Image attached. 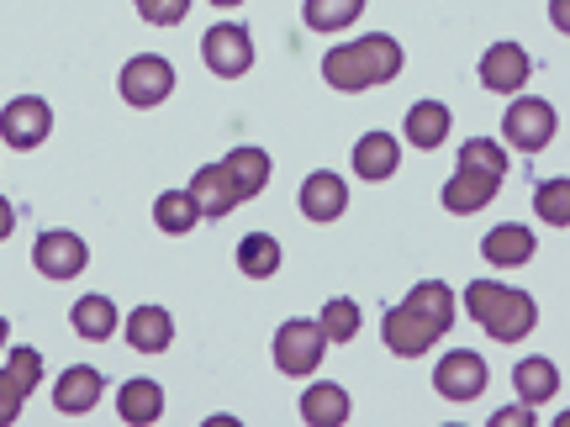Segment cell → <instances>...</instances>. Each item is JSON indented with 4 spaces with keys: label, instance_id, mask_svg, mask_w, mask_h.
I'll use <instances>...</instances> for the list:
<instances>
[{
    "label": "cell",
    "instance_id": "9a60e30c",
    "mask_svg": "<svg viewBox=\"0 0 570 427\" xmlns=\"http://www.w3.org/2000/svg\"><path fill=\"white\" fill-rule=\"evenodd\" d=\"M348 206V185L333 175V169H317V175H306L302 185V217L312 222H338Z\"/></svg>",
    "mask_w": 570,
    "mask_h": 427
},
{
    "label": "cell",
    "instance_id": "4fadbf2b",
    "mask_svg": "<svg viewBox=\"0 0 570 427\" xmlns=\"http://www.w3.org/2000/svg\"><path fill=\"white\" fill-rule=\"evenodd\" d=\"M533 75V59L518 48V42H491L481 53V85L497 90V96H518Z\"/></svg>",
    "mask_w": 570,
    "mask_h": 427
},
{
    "label": "cell",
    "instance_id": "44dd1931",
    "mask_svg": "<svg viewBox=\"0 0 570 427\" xmlns=\"http://www.w3.org/2000/svg\"><path fill=\"white\" fill-rule=\"evenodd\" d=\"M117 411H122V423L132 427H148L164 417V390L159 380H127L122 396H117Z\"/></svg>",
    "mask_w": 570,
    "mask_h": 427
},
{
    "label": "cell",
    "instance_id": "52a82bcc",
    "mask_svg": "<svg viewBox=\"0 0 570 427\" xmlns=\"http://www.w3.org/2000/svg\"><path fill=\"white\" fill-rule=\"evenodd\" d=\"M175 90V63L159 59V53H138V59L122 63V101L148 111V106H164Z\"/></svg>",
    "mask_w": 570,
    "mask_h": 427
},
{
    "label": "cell",
    "instance_id": "603a6c76",
    "mask_svg": "<svg viewBox=\"0 0 570 427\" xmlns=\"http://www.w3.org/2000/svg\"><path fill=\"white\" fill-rule=\"evenodd\" d=\"M69 322H75V332H80L85 344H106L117 332V306L106 301V296H80L75 311H69Z\"/></svg>",
    "mask_w": 570,
    "mask_h": 427
},
{
    "label": "cell",
    "instance_id": "7a4b0ae2",
    "mask_svg": "<svg viewBox=\"0 0 570 427\" xmlns=\"http://www.w3.org/2000/svg\"><path fill=\"white\" fill-rule=\"evenodd\" d=\"M402 75V42L386 38V32H370L360 42H344V48H327L323 59V80L333 90H370V85H386Z\"/></svg>",
    "mask_w": 570,
    "mask_h": 427
},
{
    "label": "cell",
    "instance_id": "6da1fadb",
    "mask_svg": "<svg viewBox=\"0 0 570 427\" xmlns=\"http://www.w3.org/2000/svg\"><path fill=\"white\" fill-rule=\"evenodd\" d=\"M449 327H454V290L444 280H423L407 290V301L386 311L381 338H386V348L396 359H423Z\"/></svg>",
    "mask_w": 570,
    "mask_h": 427
},
{
    "label": "cell",
    "instance_id": "d6a6232c",
    "mask_svg": "<svg viewBox=\"0 0 570 427\" xmlns=\"http://www.w3.org/2000/svg\"><path fill=\"white\" fill-rule=\"evenodd\" d=\"M491 427H533V407L529 401H523V407H502L491 417Z\"/></svg>",
    "mask_w": 570,
    "mask_h": 427
},
{
    "label": "cell",
    "instance_id": "5bb4252c",
    "mask_svg": "<svg viewBox=\"0 0 570 427\" xmlns=\"http://www.w3.org/2000/svg\"><path fill=\"white\" fill-rule=\"evenodd\" d=\"M101 369L90 365H69L59 375V386H53V407L63 411V417H85V411H96V401H101Z\"/></svg>",
    "mask_w": 570,
    "mask_h": 427
},
{
    "label": "cell",
    "instance_id": "2e32d148",
    "mask_svg": "<svg viewBox=\"0 0 570 427\" xmlns=\"http://www.w3.org/2000/svg\"><path fill=\"white\" fill-rule=\"evenodd\" d=\"M190 201H196L202 217H217V222H223L233 206H244L238 201V190H233V180H227L223 163H202V169H196V180H190Z\"/></svg>",
    "mask_w": 570,
    "mask_h": 427
},
{
    "label": "cell",
    "instance_id": "3957f363",
    "mask_svg": "<svg viewBox=\"0 0 570 427\" xmlns=\"http://www.w3.org/2000/svg\"><path fill=\"white\" fill-rule=\"evenodd\" d=\"M465 311L487 327L497 344H518V338H529L533 322H539V306H533L529 290H512V285H502V280H470Z\"/></svg>",
    "mask_w": 570,
    "mask_h": 427
},
{
    "label": "cell",
    "instance_id": "f1b7e54d",
    "mask_svg": "<svg viewBox=\"0 0 570 427\" xmlns=\"http://www.w3.org/2000/svg\"><path fill=\"white\" fill-rule=\"evenodd\" d=\"M317 327H323L327 344H348V338L360 332V306L348 301V296H338V301H327V306H323Z\"/></svg>",
    "mask_w": 570,
    "mask_h": 427
},
{
    "label": "cell",
    "instance_id": "d4e9b609",
    "mask_svg": "<svg viewBox=\"0 0 570 427\" xmlns=\"http://www.w3.org/2000/svg\"><path fill=\"white\" fill-rule=\"evenodd\" d=\"M512 386H518V396L529 407H539V401H550L554 390H560V369L550 359H523V365L512 369Z\"/></svg>",
    "mask_w": 570,
    "mask_h": 427
},
{
    "label": "cell",
    "instance_id": "f546056e",
    "mask_svg": "<svg viewBox=\"0 0 570 427\" xmlns=\"http://www.w3.org/2000/svg\"><path fill=\"white\" fill-rule=\"evenodd\" d=\"M533 211H539L550 227H566L570 222V180H566V175H560V180H544L539 190H533Z\"/></svg>",
    "mask_w": 570,
    "mask_h": 427
},
{
    "label": "cell",
    "instance_id": "ffe728a7",
    "mask_svg": "<svg viewBox=\"0 0 570 427\" xmlns=\"http://www.w3.org/2000/svg\"><path fill=\"white\" fill-rule=\"evenodd\" d=\"M227 180H233V190H238V201H254L259 190L269 185V153L265 148H233L223 159Z\"/></svg>",
    "mask_w": 570,
    "mask_h": 427
},
{
    "label": "cell",
    "instance_id": "484cf974",
    "mask_svg": "<svg viewBox=\"0 0 570 427\" xmlns=\"http://www.w3.org/2000/svg\"><path fill=\"white\" fill-rule=\"evenodd\" d=\"M154 222H159V232L180 238V232H190V227L202 222V211L190 201V190H164L159 201H154Z\"/></svg>",
    "mask_w": 570,
    "mask_h": 427
},
{
    "label": "cell",
    "instance_id": "d590c367",
    "mask_svg": "<svg viewBox=\"0 0 570 427\" xmlns=\"http://www.w3.org/2000/svg\"><path fill=\"white\" fill-rule=\"evenodd\" d=\"M212 6H244V0H212Z\"/></svg>",
    "mask_w": 570,
    "mask_h": 427
},
{
    "label": "cell",
    "instance_id": "277c9868",
    "mask_svg": "<svg viewBox=\"0 0 570 427\" xmlns=\"http://www.w3.org/2000/svg\"><path fill=\"white\" fill-rule=\"evenodd\" d=\"M327 354V338L317 322H306V317H291V322H281V332H275V365H281V375H296V380H306L312 369L323 365Z\"/></svg>",
    "mask_w": 570,
    "mask_h": 427
},
{
    "label": "cell",
    "instance_id": "1f68e13d",
    "mask_svg": "<svg viewBox=\"0 0 570 427\" xmlns=\"http://www.w3.org/2000/svg\"><path fill=\"white\" fill-rule=\"evenodd\" d=\"M460 159L465 163H481V169H497V175H508V148L491 138H470L465 148H460Z\"/></svg>",
    "mask_w": 570,
    "mask_h": 427
},
{
    "label": "cell",
    "instance_id": "836d02e7",
    "mask_svg": "<svg viewBox=\"0 0 570 427\" xmlns=\"http://www.w3.org/2000/svg\"><path fill=\"white\" fill-rule=\"evenodd\" d=\"M11 232H17V211H11V201L0 196V244H6Z\"/></svg>",
    "mask_w": 570,
    "mask_h": 427
},
{
    "label": "cell",
    "instance_id": "30bf717a",
    "mask_svg": "<svg viewBox=\"0 0 570 427\" xmlns=\"http://www.w3.org/2000/svg\"><path fill=\"white\" fill-rule=\"evenodd\" d=\"M48 132H53V111H48L42 96H17V101H6V111H0V138L11 142L17 153L38 148Z\"/></svg>",
    "mask_w": 570,
    "mask_h": 427
},
{
    "label": "cell",
    "instance_id": "7402d4cb",
    "mask_svg": "<svg viewBox=\"0 0 570 427\" xmlns=\"http://www.w3.org/2000/svg\"><path fill=\"white\" fill-rule=\"evenodd\" d=\"M302 417L312 427H338V423H348V390L333 386V380H323V386H306Z\"/></svg>",
    "mask_w": 570,
    "mask_h": 427
},
{
    "label": "cell",
    "instance_id": "cb8c5ba5",
    "mask_svg": "<svg viewBox=\"0 0 570 427\" xmlns=\"http://www.w3.org/2000/svg\"><path fill=\"white\" fill-rule=\"evenodd\" d=\"M444 138H449V106H439V101H417V106H412V111H407V142H412V148L433 153Z\"/></svg>",
    "mask_w": 570,
    "mask_h": 427
},
{
    "label": "cell",
    "instance_id": "ba28073f",
    "mask_svg": "<svg viewBox=\"0 0 570 427\" xmlns=\"http://www.w3.org/2000/svg\"><path fill=\"white\" fill-rule=\"evenodd\" d=\"M497 190H502V175H497V169H481V163L460 159V169H454L444 185V211L475 217V211H487V206L497 201Z\"/></svg>",
    "mask_w": 570,
    "mask_h": 427
},
{
    "label": "cell",
    "instance_id": "8fae6325",
    "mask_svg": "<svg viewBox=\"0 0 570 427\" xmlns=\"http://www.w3.org/2000/svg\"><path fill=\"white\" fill-rule=\"evenodd\" d=\"M433 386H439L444 401H475V396L487 390V359H481V354H470V348H454V354L439 359Z\"/></svg>",
    "mask_w": 570,
    "mask_h": 427
},
{
    "label": "cell",
    "instance_id": "ac0fdd59",
    "mask_svg": "<svg viewBox=\"0 0 570 427\" xmlns=\"http://www.w3.org/2000/svg\"><path fill=\"white\" fill-rule=\"evenodd\" d=\"M127 344L138 348V354H164V348L175 344V317L164 306H138L127 317Z\"/></svg>",
    "mask_w": 570,
    "mask_h": 427
},
{
    "label": "cell",
    "instance_id": "4dcf8cb0",
    "mask_svg": "<svg viewBox=\"0 0 570 427\" xmlns=\"http://www.w3.org/2000/svg\"><path fill=\"white\" fill-rule=\"evenodd\" d=\"M138 17L148 27H180L190 17V0H138Z\"/></svg>",
    "mask_w": 570,
    "mask_h": 427
},
{
    "label": "cell",
    "instance_id": "9c48e42d",
    "mask_svg": "<svg viewBox=\"0 0 570 427\" xmlns=\"http://www.w3.org/2000/svg\"><path fill=\"white\" fill-rule=\"evenodd\" d=\"M42 380V354L38 348H11V365L0 369V427H11L27 407V396Z\"/></svg>",
    "mask_w": 570,
    "mask_h": 427
},
{
    "label": "cell",
    "instance_id": "e575fe53",
    "mask_svg": "<svg viewBox=\"0 0 570 427\" xmlns=\"http://www.w3.org/2000/svg\"><path fill=\"white\" fill-rule=\"evenodd\" d=\"M6 332H11V327H6V317H0V348H6Z\"/></svg>",
    "mask_w": 570,
    "mask_h": 427
},
{
    "label": "cell",
    "instance_id": "e0dca14e",
    "mask_svg": "<svg viewBox=\"0 0 570 427\" xmlns=\"http://www.w3.org/2000/svg\"><path fill=\"white\" fill-rule=\"evenodd\" d=\"M396 169H402V142L391 132H365L354 142V175L360 180H391Z\"/></svg>",
    "mask_w": 570,
    "mask_h": 427
},
{
    "label": "cell",
    "instance_id": "5b68a950",
    "mask_svg": "<svg viewBox=\"0 0 570 427\" xmlns=\"http://www.w3.org/2000/svg\"><path fill=\"white\" fill-rule=\"evenodd\" d=\"M202 59L217 80H238V75H248V69H254V38H248V27H238V21H217V27L202 38Z\"/></svg>",
    "mask_w": 570,
    "mask_h": 427
},
{
    "label": "cell",
    "instance_id": "83f0119b",
    "mask_svg": "<svg viewBox=\"0 0 570 427\" xmlns=\"http://www.w3.org/2000/svg\"><path fill=\"white\" fill-rule=\"evenodd\" d=\"M360 11H365V0H306L302 6V17L312 32H344Z\"/></svg>",
    "mask_w": 570,
    "mask_h": 427
},
{
    "label": "cell",
    "instance_id": "7c38bea8",
    "mask_svg": "<svg viewBox=\"0 0 570 427\" xmlns=\"http://www.w3.org/2000/svg\"><path fill=\"white\" fill-rule=\"evenodd\" d=\"M32 265H38L42 280H75L90 265V248H85L80 232H42L38 248H32Z\"/></svg>",
    "mask_w": 570,
    "mask_h": 427
},
{
    "label": "cell",
    "instance_id": "d6986e66",
    "mask_svg": "<svg viewBox=\"0 0 570 427\" xmlns=\"http://www.w3.org/2000/svg\"><path fill=\"white\" fill-rule=\"evenodd\" d=\"M481 254H487V265H497V269L529 265V259H533V232H529V227H518V222L491 227L487 244H481Z\"/></svg>",
    "mask_w": 570,
    "mask_h": 427
},
{
    "label": "cell",
    "instance_id": "4316f807",
    "mask_svg": "<svg viewBox=\"0 0 570 427\" xmlns=\"http://www.w3.org/2000/svg\"><path fill=\"white\" fill-rule=\"evenodd\" d=\"M238 269H244L248 280H269L281 269V244L269 232H248L244 244H238Z\"/></svg>",
    "mask_w": 570,
    "mask_h": 427
},
{
    "label": "cell",
    "instance_id": "8992f818",
    "mask_svg": "<svg viewBox=\"0 0 570 427\" xmlns=\"http://www.w3.org/2000/svg\"><path fill=\"white\" fill-rule=\"evenodd\" d=\"M502 138H508V148H518V153H539V148H550L554 106L539 101V96H518V101L508 106V117H502Z\"/></svg>",
    "mask_w": 570,
    "mask_h": 427
}]
</instances>
